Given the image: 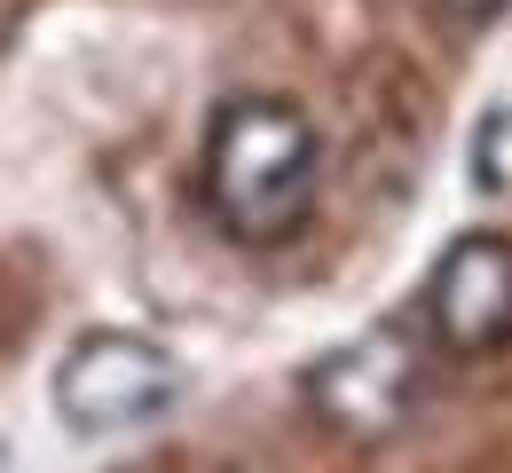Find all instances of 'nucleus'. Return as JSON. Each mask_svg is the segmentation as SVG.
<instances>
[{
	"label": "nucleus",
	"mask_w": 512,
	"mask_h": 473,
	"mask_svg": "<svg viewBox=\"0 0 512 473\" xmlns=\"http://www.w3.org/2000/svg\"><path fill=\"white\" fill-rule=\"evenodd\" d=\"M426 332L442 355H497L512 339V245L505 237H457L426 276Z\"/></svg>",
	"instance_id": "obj_4"
},
{
	"label": "nucleus",
	"mask_w": 512,
	"mask_h": 473,
	"mask_svg": "<svg viewBox=\"0 0 512 473\" xmlns=\"http://www.w3.org/2000/svg\"><path fill=\"white\" fill-rule=\"evenodd\" d=\"M426 387V363H418V339L402 324H371V332L323 347L316 363L300 371V395L316 410V426H331L339 442H394L418 410Z\"/></svg>",
	"instance_id": "obj_3"
},
{
	"label": "nucleus",
	"mask_w": 512,
	"mask_h": 473,
	"mask_svg": "<svg viewBox=\"0 0 512 473\" xmlns=\"http://www.w3.org/2000/svg\"><path fill=\"white\" fill-rule=\"evenodd\" d=\"M323 142L292 95H229L205 135V205L237 245H292L316 213Z\"/></svg>",
	"instance_id": "obj_1"
},
{
	"label": "nucleus",
	"mask_w": 512,
	"mask_h": 473,
	"mask_svg": "<svg viewBox=\"0 0 512 473\" xmlns=\"http://www.w3.org/2000/svg\"><path fill=\"white\" fill-rule=\"evenodd\" d=\"M442 16H457V24H497V16H512V0H442Z\"/></svg>",
	"instance_id": "obj_5"
},
{
	"label": "nucleus",
	"mask_w": 512,
	"mask_h": 473,
	"mask_svg": "<svg viewBox=\"0 0 512 473\" xmlns=\"http://www.w3.org/2000/svg\"><path fill=\"white\" fill-rule=\"evenodd\" d=\"M0 40H8V8H0Z\"/></svg>",
	"instance_id": "obj_6"
},
{
	"label": "nucleus",
	"mask_w": 512,
	"mask_h": 473,
	"mask_svg": "<svg viewBox=\"0 0 512 473\" xmlns=\"http://www.w3.org/2000/svg\"><path fill=\"white\" fill-rule=\"evenodd\" d=\"M182 395V363L142 332H79L56 363V418L87 442L142 434Z\"/></svg>",
	"instance_id": "obj_2"
}]
</instances>
